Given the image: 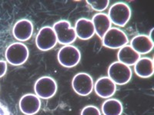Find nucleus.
Wrapping results in <instances>:
<instances>
[{"instance_id": "9", "label": "nucleus", "mask_w": 154, "mask_h": 115, "mask_svg": "<svg viewBox=\"0 0 154 115\" xmlns=\"http://www.w3.org/2000/svg\"><path fill=\"white\" fill-rule=\"evenodd\" d=\"M57 38L52 27L45 26L38 31L35 37V44L39 50L49 51L53 49L57 43Z\"/></svg>"}, {"instance_id": "10", "label": "nucleus", "mask_w": 154, "mask_h": 115, "mask_svg": "<svg viewBox=\"0 0 154 115\" xmlns=\"http://www.w3.org/2000/svg\"><path fill=\"white\" fill-rule=\"evenodd\" d=\"M19 106L22 113L25 115H34L40 110V98L33 94H25L19 101Z\"/></svg>"}, {"instance_id": "14", "label": "nucleus", "mask_w": 154, "mask_h": 115, "mask_svg": "<svg viewBox=\"0 0 154 115\" xmlns=\"http://www.w3.org/2000/svg\"><path fill=\"white\" fill-rule=\"evenodd\" d=\"M134 71L136 75L140 78H149L153 75V61L150 58H140L134 65Z\"/></svg>"}, {"instance_id": "16", "label": "nucleus", "mask_w": 154, "mask_h": 115, "mask_svg": "<svg viewBox=\"0 0 154 115\" xmlns=\"http://www.w3.org/2000/svg\"><path fill=\"white\" fill-rule=\"evenodd\" d=\"M92 22L95 29V33L100 38L104 36L106 31L111 28V21L108 15L105 13H97L93 17Z\"/></svg>"}, {"instance_id": "3", "label": "nucleus", "mask_w": 154, "mask_h": 115, "mask_svg": "<svg viewBox=\"0 0 154 115\" xmlns=\"http://www.w3.org/2000/svg\"><path fill=\"white\" fill-rule=\"evenodd\" d=\"M108 16L111 22L119 27H123L131 18V9L124 2H117L111 6Z\"/></svg>"}, {"instance_id": "2", "label": "nucleus", "mask_w": 154, "mask_h": 115, "mask_svg": "<svg viewBox=\"0 0 154 115\" xmlns=\"http://www.w3.org/2000/svg\"><path fill=\"white\" fill-rule=\"evenodd\" d=\"M108 77L116 84L124 85L131 80L132 70L130 66L119 61H115L109 67Z\"/></svg>"}, {"instance_id": "7", "label": "nucleus", "mask_w": 154, "mask_h": 115, "mask_svg": "<svg viewBox=\"0 0 154 115\" xmlns=\"http://www.w3.org/2000/svg\"><path fill=\"white\" fill-rule=\"evenodd\" d=\"M53 28L56 35L57 41L62 45L69 46L76 39L75 29L71 27V25L68 21L61 20L57 22L54 24Z\"/></svg>"}, {"instance_id": "1", "label": "nucleus", "mask_w": 154, "mask_h": 115, "mask_svg": "<svg viewBox=\"0 0 154 115\" xmlns=\"http://www.w3.org/2000/svg\"><path fill=\"white\" fill-rule=\"evenodd\" d=\"M29 54V49L25 44L15 42L11 44L5 51V58L10 65L19 66L27 61Z\"/></svg>"}, {"instance_id": "20", "label": "nucleus", "mask_w": 154, "mask_h": 115, "mask_svg": "<svg viewBox=\"0 0 154 115\" xmlns=\"http://www.w3.org/2000/svg\"><path fill=\"white\" fill-rule=\"evenodd\" d=\"M80 115H101V112L97 107L88 105L82 108Z\"/></svg>"}, {"instance_id": "12", "label": "nucleus", "mask_w": 154, "mask_h": 115, "mask_svg": "<svg viewBox=\"0 0 154 115\" xmlns=\"http://www.w3.org/2000/svg\"><path fill=\"white\" fill-rule=\"evenodd\" d=\"M12 33L18 41L26 42L32 35L33 25L28 19H21L15 24Z\"/></svg>"}, {"instance_id": "4", "label": "nucleus", "mask_w": 154, "mask_h": 115, "mask_svg": "<svg viewBox=\"0 0 154 115\" xmlns=\"http://www.w3.org/2000/svg\"><path fill=\"white\" fill-rule=\"evenodd\" d=\"M57 58L62 66L69 68H73L80 61V51L71 45L63 46L58 52Z\"/></svg>"}, {"instance_id": "6", "label": "nucleus", "mask_w": 154, "mask_h": 115, "mask_svg": "<svg viewBox=\"0 0 154 115\" xmlns=\"http://www.w3.org/2000/svg\"><path fill=\"white\" fill-rule=\"evenodd\" d=\"M102 39L105 47L112 49H121L129 42L126 34L118 28H109Z\"/></svg>"}, {"instance_id": "18", "label": "nucleus", "mask_w": 154, "mask_h": 115, "mask_svg": "<svg viewBox=\"0 0 154 115\" xmlns=\"http://www.w3.org/2000/svg\"><path fill=\"white\" fill-rule=\"evenodd\" d=\"M123 107L122 103L115 98H109L102 105V112L103 115H121Z\"/></svg>"}, {"instance_id": "8", "label": "nucleus", "mask_w": 154, "mask_h": 115, "mask_svg": "<svg viewBox=\"0 0 154 115\" xmlns=\"http://www.w3.org/2000/svg\"><path fill=\"white\" fill-rule=\"evenodd\" d=\"M72 87L77 94L80 96H88L94 88L93 79L89 74L85 72L78 73L73 77Z\"/></svg>"}, {"instance_id": "22", "label": "nucleus", "mask_w": 154, "mask_h": 115, "mask_svg": "<svg viewBox=\"0 0 154 115\" xmlns=\"http://www.w3.org/2000/svg\"><path fill=\"white\" fill-rule=\"evenodd\" d=\"M0 115H12L9 108L0 101Z\"/></svg>"}, {"instance_id": "19", "label": "nucleus", "mask_w": 154, "mask_h": 115, "mask_svg": "<svg viewBox=\"0 0 154 115\" xmlns=\"http://www.w3.org/2000/svg\"><path fill=\"white\" fill-rule=\"evenodd\" d=\"M87 3L89 4L93 9L97 12H102L107 9L108 7L109 2L108 0H104V1H87Z\"/></svg>"}, {"instance_id": "11", "label": "nucleus", "mask_w": 154, "mask_h": 115, "mask_svg": "<svg viewBox=\"0 0 154 115\" xmlns=\"http://www.w3.org/2000/svg\"><path fill=\"white\" fill-rule=\"evenodd\" d=\"M95 92L102 98L109 99L116 91V84L109 77H101L94 84Z\"/></svg>"}, {"instance_id": "5", "label": "nucleus", "mask_w": 154, "mask_h": 115, "mask_svg": "<svg viewBox=\"0 0 154 115\" xmlns=\"http://www.w3.org/2000/svg\"><path fill=\"white\" fill-rule=\"evenodd\" d=\"M35 95L42 99L53 98L57 91L56 81L51 77H41L35 81L34 85Z\"/></svg>"}, {"instance_id": "15", "label": "nucleus", "mask_w": 154, "mask_h": 115, "mask_svg": "<svg viewBox=\"0 0 154 115\" xmlns=\"http://www.w3.org/2000/svg\"><path fill=\"white\" fill-rule=\"evenodd\" d=\"M75 31L76 37L82 40H88L94 35L95 29L91 20L86 19H79L75 25Z\"/></svg>"}, {"instance_id": "17", "label": "nucleus", "mask_w": 154, "mask_h": 115, "mask_svg": "<svg viewBox=\"0 0 154 115\" xmlns=\"http://www.w3.org/2000/svg\"><path fill=\"white\" fill-rule=\"evenodd\" d=\"M140 55L133 50L130 46H125L119 49L117 54L118 61L127 66H132L140 59Z\"/></svg>"}, {"instance_id": "21", "label": "nucleus", "mask_w": 154, "mask_h": 115, "mask_svg": "<svg viewBox=\"0 0 154 115\" xmlns=\"http://www.w3.org/2000/svg\"><path fill=\"white\" fill-rule=\"evenodd\" d=\"M7 72V63L4 60H0V78H2Z\"/></svg>"}, {"instance_id": "13", "label": "nucleus", "mask_w": 154, "mask_h": 115, "mask_svg": "<svg viewBox=\"0 0 154 115\" xmlns=\"http://www.w3.org/2000/svg\"><path fill=\"white\" fill-rule=\"evenodd\" d=\"M130 46L138 54L146 55L150 52L153 49V41L151 40L148 35H138L133 38Z\"/></svg>"}]
</instances>
